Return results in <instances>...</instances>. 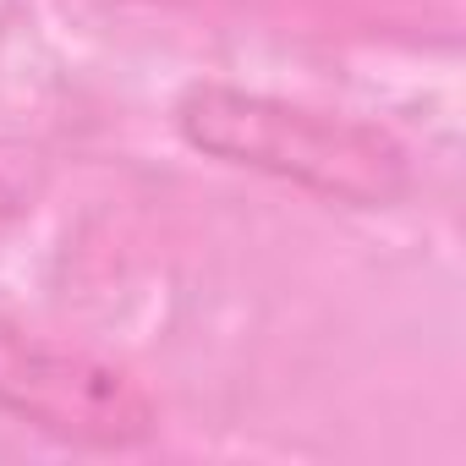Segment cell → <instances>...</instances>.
I'll list each match as a JSON object with an SVG mask.
<instances>
[{"label":"cell","instance_id":"6da1fadb","mask_svg":"<svg viewBox=\"0 0 466 466\" xmlns=\"http://www.w3.org/2000/svg\"><path fill=\"white\" fill-rule=\"evenodd\" d=\"M181 137L237 170H258L351 208H390L411 187V154L357 116L313 110L237 83H192L176 105Z\"/></svg>","mask_w":466,"mask_h":466},{"label":"cell","instance_id":"7a4b0ae2","mask_svg":"<svg viewBox=\"0 0 466 466\" xmlns=\"http://www.w3.org/2000/svg\"><path fill=\"white\" fill-rule=\"evenodd\" d=\"M0 411L77 450H137L159 433V406L132 368L34 335L6 313H0Z\"/></svg>","mask_w":466,"mask_h":466}]
</instances>
